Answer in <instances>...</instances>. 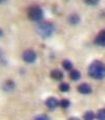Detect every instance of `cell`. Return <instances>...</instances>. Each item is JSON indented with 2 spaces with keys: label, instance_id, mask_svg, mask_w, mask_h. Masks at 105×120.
Masks as SVG:
<instances>
[{
  "label": "cell",
  "instance_id": "obj_18",
  "mask_svg": "<svg viewBox=\"0 0 105 120\" xmlns=\"http://www.w3.org/2000/svg\"><path fill=\"white\" fill-rule=\"evenodd\" d=\"M84 2L88 5H96L99 2V0H84Z\"/></svg>",
  "mask_w": 105,
  "mask_h": 120
},
{
  "label": "cell",
  "instance_id": "obj_10",
  "mask_svg": "<svg viewBox=\"0 0 105 120\" xmlns=\"http://www.w3.org/2000/svg\"><path fill=\"white\" fill-rule=\"evenodd\" d=\"M69 77L73 80H78V79H80V77H81V73L79 72L78 70H76V69H73V70H71V72H69Z\"/></svg>",
  "mask_w": 105,
  "mask_h": 120
},
{
  "label": "cell",
  "instance_id": "obj_8",
  "mask_svg": "<svg viewBox=\"0 0 105 120\" xmlns=\"http://www.w3.org/2000/svg\"><path fill=\"white\" fill-rule=\"evenodd\" d=\"M50 77L55 80H61L63 79V73L59 69H55V70H53L50 72Z\"/></svg>",
  "mask_w": 105,
  "mask_h": 120
},
{
  "label": "cell",
  "instance_id": "obj_4",
  "mask_svg": "<svg viewBox=\"0 0 105 120\" xmlns=\"http://www.w3.org/2000/svg\"><path fill=\"white\" fill-rule=\"evenodd\" d=\"M22 59L25 63H29V64L34 63L37 59V53L33 49H26L22 53Z\"/></svg>",
  "mask_w": 105,
  "mask_h": 120
},
{
  "label": "cell",
  "instance_id": "obj_12",
  "mask_svg": "<svg viewBox=\"0 0 105 120\" xmlns=\"http://www.w3.org/2000/svg\"><path fill=\"white\" fill-rule=\"evenodd\" d=\"M62 66L65 70H69V71L73 70V63H71L69 60H64V61L62 62Z\"/></svg>",
  "mask_w": 105,
  "mask_h": 120
},
{
  "label": "cell",
  "instance_id": "obj_6",
  "mask_svg": "<svg viewBox=\"0 0 105 120\" xmlns=\"http://www.w3.org/2000/svg\"><path fill=\"white\" fill-rule=\"evenodd\" d=\"M45 105H46V107H47L48 109L53 110V109H55V108H57L58 105H59V101H58L55 97H50V98L46 99Z\"/></svg>",
  "mask_w": 105,
  "mask_h": 120
},
{
  "label": "cell",
  "instance_id": "obj_21",
  "mask_svg": "<svg viewBox=\"0 0 105 120\" xmlns=\"http://www.w3.org/2000/svg\"><path fill=\"white\" fill-rule=\"evenodd\" d=\"M4 1V0H0V3H1V2H3Z\"/></svg>",
  "mask_w": 105,
  "mask_h": 120
},
{
  "label": "cell",
  "instance_id": "obj_16",
  "mask_svg": "<svg viewBox=\"0 0 105 120\" xmlns=\"http://www.w3.org/2000/svg\"><path fill=\"white\" fill-rule=\"evenodd\" d=\"M69 105H71V101L68 100V99H62L61 101H59V105H61L62 108H68L69 107Z\"/></svg>",
  "mask_w": 105,
  "mask_h": 120
},
{
  "label": "cell",
  "instance_id": "obj_15",
  "mask_svg": "<svg viewBox=\"0 0 105 120\" xmlns=\"http://www.w3.org/2000/svg\"><path fill=\"white\" fill-rule=\"evenodd\" d=\"M59 89L61 92H67V91H69V85L67 82H62L59 86Z\"/></svg>",
  "mask_w": 105,
  "mask_h": 120
},
{
  "label": "cell",
  "instance_id": "obj_2",
  "mask_svg": "<svg viewBox=\"0 0 105 120\" xmlns=\"http://www.w3.org/2000/svg\"><path fill=\"white\" fill-rule=\"evenodd\" d=\"M55 30V25L50 21H40L36 26V31L42 38L50 37Z\"/></svg>",
  "mask_w": 105,
  "mask_h": 120
},
{
  "label": "cell",
  "instance_id": "obj_14",
  "mask_svg": "<svg viewBox=\"0 0 105 120\" xmlns=\"http://www.w3.org/2000/svg\"><path fill=\"white\" fill-rule=\"evenodd\" d=\"M96 117L98 118V120H105V109H101L98 111Z\"/></svg>",
  "mask_w": 105,
  "mask_h": 120
},
{
  "label": "cell",
  "instance_id": "obj_5",
  "mask_svg": "<svg viewBox=\"0 0 105 120\" xmlns=\"http://www.w3.org/2000/svg\"><path fill=\"white\" fill-rule=\"evenodd\" d=\"M95 44L101 47H105V29L101 30L95 38Z\"/></svg>",
  "mask_w": 105,
  "mask_h": 120
},
{
  "label": "cell",
  "instance_id": "obj_13",
  "mask_svg": "<svg viewBox=\"0 0 105 120\" xmlns=\"http://www.w3.org/2000/svg\"><path fill=\"white\" fill-rule=\"evenodd\" d=\"M95 118H96V115L92 111H88V112H86L84 114V120H94Z\"/></svg>",
  "mask_w": 105,
  "mask_h": 120
},
{
  "label": "cell",
  "instance_id": "obj_9",
  "mask_svg": "<svg viewBox=\"0 0 105 120\" xmlns=\"http://www.w3.org/2000/svg\"><path fill=\"white\" fill-rule=\"evenodd\" d=\"M68 22L71 23V24H74V25L78 24V23L80 22V17H79V15L76 13L71 14V15L68 17Z\"/></svg>",
  "mask_w": 105,
  "mask_h": 120
},
{
  "label": "cell",
  "instance_id": "obj_19",
  "mask_svg": "<svg viewBox=\"0 0 105 120\" xmlns=\"http://www.w3.org/2000/svg\"><path fill=\"white\" fill-rule=\"evenodd\" d=\"M68 120H80V119L77 118V117H71V118H69Z\"/></svg>",
  "mask_w": 105,
  "mask_h": 120
},
{
  "label": "cell",
  "instance_id": "obj_20",
  "mask_svg": "<svg viewBox=\"0 0 105 120\" xmlns=\"http://www.w3.org/2000/svg\"><path fill=\"white\" fill-rule=\"evenodd\" d=\"M2 36H3V30L0 28V37H2Z\"/></svg>",
  "mask_w": 105,
  "mask_h": 120
},
{
  "label": "cell",
  "instance_id": "obj_11",
  "mask_svg": "<svg viewBox=\"0 0 105 120\" xmlns=\"http://www.w3.org/2000/svg\"><path fill=\"white\" fill-rule=\"evenodd\" d=\"M14 88H15V84L13 80H6L3 85V89L5 91H12V90H14Z\"/></svg>",
  "mask_w": 105,
  "mask_h": 120
},
{
  "label": "cell",
  "instance_id": "obj_17",
  "mask_svg": "<svg viewBox=\"0 0 105 120\" xmlns=\"http://www.w3.org/2000/svg\"><path fill=\"white\" fill-rule=\"evenodd\" d=\"M34 120H50V117L46 115H38L37 117H35Z\"/></svg>",
  "mask_w": 105,
  "mask_h": 120
},
{
  "label": "cell",
  "instance_id": "obj_7",
  "mask_svg": "<svg viewBox=\"0 0 105 120\" xmlns=\"http://www.w3.org/2000/svg\"><path fill=\"white\" fill-rule=\"evenodd\" d=\"M78 91L81 94H89L92 92V87L88 84H81L78 86Z\"/></svg>",
  "mask_w": 105,
  "mask_h": 120
},
{
  "label": "cell",
  "instance_id": "obj_1",
  "mask_svg": "<svg viewBox=\"0 0 105 120\" xmlns=\"http://www.w3.org/2000/svg\"><path fill=\"white\" fill-rule=\"evenodd\" d=\"M88 74L95 79H102L105 77V65L100 61H95L88 67Z\"/></svg>",
  "mask_w": 105,
  "mask_h": 120
},
{
  "label": "cell",
  "instance_id": "obj_3",
  "mask_svg": "<svg viewBox=\"0 0 105 120\" xmlns=\"http://www.w3.org/2000/svg\"><path fill=\"white\" fill-rule=\"evenodd\" d=\"M44 16V11L39 5H32L27 10V17L31 21L40 22Z\"/></svg>",
  "mask_w": 105,
  "mask_h": 120
}]
</instances>
